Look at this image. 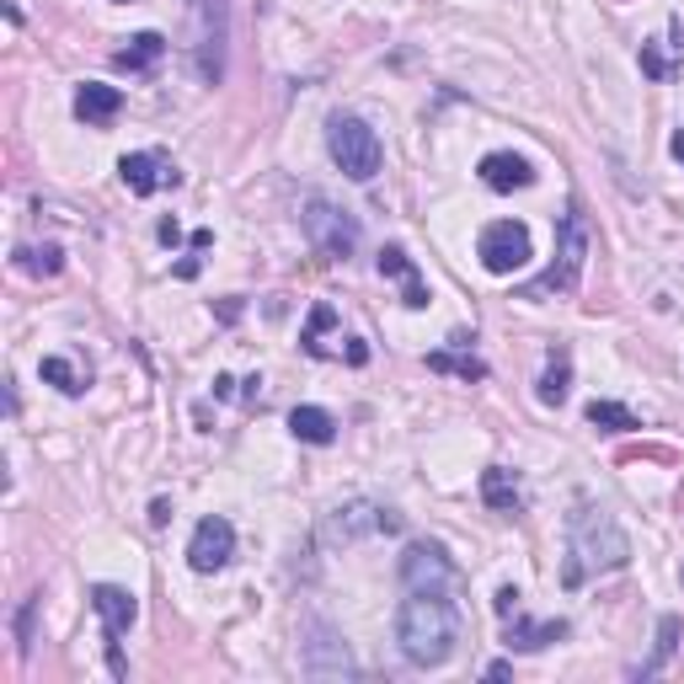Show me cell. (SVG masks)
Masks as SVG:
<instances>
[{
	"label": "cell",
	"mask_w": 684,
	"mask_h": 684,
	"mask_svg": "<svg viewBox=\"0 0 684 684\" xmlns=\"http://www.w3.org/2000/svg\"><path fill=\"white\" fill-rule=\"evenodd\" d=\"M465 636V615L455 605V594H438V588H407L401 599V615H396V642H401V658L412 669H438L455 658Z\"/></svg>",
	"instance_id": "6da1fadb"
},
{
	"label": "cell",
	"mask_w": 684,
	"mask_h": 684,
	"mask_svg": "<svg viewBox=\"0 0 684 684\" xmlns=\"http://www.w3.org/2000/svg\"><path fill=\"white\" fill-rule=\"evenodd\" d=\"M631 561V540L625 530L594 502H577L567 513V561H561V583L567 588H583L588 577H605V572H621Z\"/></svg>",
	"instance_id": "7a4b0ae2"
},
{
	"label": "cell",
	"mask_w": 684,
	"mask_h": 684,
	"mask_svg": "<svg viewBox=\"0 0 684 684\" xmlns=\"http://www.w3.org/2000/svg\"><path fill=\"white\" fill-rule=\"evenodd\" d=\"M326 150H332L337 172L353 177V183H370L374 172H380V134H374L364 119H353V113H332Z\"/></svg>",
	"instance_id": "3957f363"
},
{
	"label": "cell",
	"mask_w": 684,
	"mask_h": 684,
	"mask_svg": "<svg viewBox=\"0 0 684 684\" xmlns=\"http://www.w3.org/2000/svg\"><path fill=\"white\" fill-rule=\"evenodd\" d=\"M300 231H306V241L315 247V257H326V262H348L353 247H359V220L343 214V209H332L326 198H306Z\"/></svg>",
	"instance_id": "277c9868"
},
{
	"label": "cell",
	"mask_w": 684,
	"mask_h": 684,
	"mask_svg": "<svg viewBox=\"0 0 684 684\" xmlns=\"http://www.w3.org/2000/svg\"><path fill=\"white\" fill-rule=\"evenodd\" d=\"M588 247H594V236H588V220H583L577 209H567V214H561V231H557V262L546 268V278H540L530 295H546V289H572V284L583 278Z\"/></svg>",
	"instance_id": "5b68a950"
},
{
	"label": "cell",
	"mask_w": 684,
	"mask_h": 684,
	"mask_svg": "<svg viewBox=\"0 0 684 684\" xmlns=\"http://www.w3.org/2000/svg\"><path fill=\"white\" fill-rule=\"evenodd\" d=\"M401 583H407V588L455 594V588H460V567L449 561V551H444L438 540H412L407 557H401Z\"/></svg>",
	"instance_id": "8992f818"
},
{
	"label": "cell",
	"mask_w": 684,
	"mask_h": 684,
	"mask_svg": "<svg viewBox=\"0 0 684 684\" xmlns=\"http://www.w3.org/2000/svg\"><path fill=\"white\" fill-rule=\"evenodd\" d=\"M476 257H482V268L487 273H519L524 262H530V231L519 225V220H493L487 231H482V241H476Z\"/></svg>",
	"instance_id": "52a82bcc"
},
{
	"label": "cell",
	"mask_w": 684,
	"mask_h": 684,
	"mask_svg": "<svg viewBox=\"0 0 684 684\" xmlns=\"http://www.w3.org/2000/svg\"><path fill=\"white\" fill-rule=\"evenodd\" d=\"M91 610L102 615V631H108V663H113V674L124 680V652H119V642L128 636L139 605H134V594L119 588V583H97V588H91Z\"/></svg>",
	"instance_id": "ba28073f"
},
{
	"label": "cell",
	"mask_w": 684,
	"mask_h": 684,
	"mask_svg": "<svg viewBox=\"0 0 684 684\" xmlns=\"http://www.w3.org/2000/svg\"><path fill=\"white\" fill-rule=\"evenodd\" d=\"M396 530H401V513H390L380 502H348L326 519V540H343V546L370 540V535H396Z\"/></svg>",
	"instance_id": "9c48e42d"
},
{
	"label": "cell",
	"mask_w": 684,
	"mask_h": 684,
	"mask_svg": "<svg viewBox=\"0 0 684 684\" xmlns=\"http://www.w3.org/2000/svg\"><path fill=\"white\" fill-rule=\"evenodd\" d=\"M236 557V530H231V519H220V513H209V519H198V530H192V540H187V567L192 572H225Z\"/></svg>",
	"instance_id": "30bf717a"
},
{
	"label": "cell",
	"mask_w": 684,
	"mask_h": 684,
	"mask_svg": "<svg viewBox=\"0 0 684 684\" xmlns=\"http://www.w3.org/2000/svg\"><path fill=\"white\" fill-rule=\"evenodd\" d=\"M119 177H124V187L134 198H150V192H161V187L183 183L177 166H172L161 150H134V156H124V161H119Z\"/></svg>",
	"instance_id": "8fae6325"
},
{
	"label": "cell",
	"mask_w": 684,
	"mask_h": 684,
	"mask_svg": "<svg viewBox=\"0 0 684 684\" xmlns=\"http://www.w3.org/2000/svg\"><path fill=\"white\" fill-rule=\"evenodd\" d=\"M567 636V621H524V610L502 615V647L508 652H540Z\"/></svg>",
	"instance_id": "7c38bea8"
},
{
	"label": "cell",
	"mask_w": 684,
	"mask_h": 684,
	"mask_svg": "<svg viewBox=\"0 0 684 684\" xmlns=\"http://www.w3.org/2000/svg\"><path fill=\"white\" fill-rule=\"evenodd\" d=\"M306 674L311 680H353V658L332 631H315V642H306Z\"/></svg>",
	"instance_id": "4fadbf2b"
},
{
	"label": "cell",
	"mask_w": 684,
	"mask_h": 684,
	"mask_svg": "<svg viewBox=\"0 0 684 684\" xmlns=\"http://www.w3.org/2000/svg\"><path fill=\"white\" fill-rule=\"evenodd\" d=\"M119 108H124V91L119 86H102V80H86L80 91H75V119L91 128L113 124L119 119Z\"/></svg>",
	"instance_id": "5bb4252c"
},
{
	"label": "cell",
	"mask_w": 684,
	"mask_h": 684,
	"mask_svg": "<svg viewBox=\"0 0 684 684\" xmlns=\"http://www.w3.org/2000/svg\"><path fill=\"white\" fill-rule=\"evenodd\" d=\"M380 273L401 284V300H407V311H423V306H428V284L418 278V262H412L401 247H385V251H380Z\"/></svg>",
	"instance_id": "9a60e30c"
},
{
	"label": "cell",
	"mask_w": 684,
	"mask_h": 684,
	"mask_svg": "<svg viewBox=\"0 0 684 684\" xmlns=\"http://www.w3.org/2000/svg\"><path fill=\"white\" fill-rule=\"evenodd\" d=\"M482 183L493 192H513V187L535 183V166L524 156H513V150H493V156H482Z\"/></svg>",
	"instance_id": "2e32d148"
},
{
	"label": "cell",
	"mask_w": 684,
	"mask_h": 684,
	"mask_svg": "<svg viewBox=\"0 0 684 684\" xmlns=\"http://www.w3.org/2000/svg\"><path fill=\"white\" fill-rule=\"evenodd\" d=\"M482 502L498 508V513H519L524 493H519V482H513L508 465H487V471H482Z\"/></svg>",
	"instance_id": "e0dca14e"
},
{
	"label": "cell",
	"mask_w": 684,
	"mask_h": 684,
	"mask_svg": "<svg viewBox=\"0 0 684 684\" xmlns=\"http://www.w3.org/2000/svg\"><path fill=\"white\" fill-rule=\"evenodd\" d=\"M289 434L300 438V444H332L337 438V418L321 412V407H295L289 412Z\"/></svg>",
	"instance_id": "ac0fdd59"
},
{
	"label": "cell",
	"mask_w": 684,
	"mask_h": 684,
	"mask_svg": "<svg viewBox=\"0 0 684 684\" xmlns=\"http://www.w3.org/2000/svg\"><path fill=\"white\" fill-rule=\"evenodd\" d=\"M674 652H680V615H663V621H658V647H652V658H647V663H642L636 674H642V680L663 674Z\"/></svg>",
	"instance_id": "d6986e66"
},
{
	"label": "cell",
	"mask_w": 684,
	"mask_h": 684,
	"mask_svg": "<svg viewBox=\"0 0 684 684\" xmlns=\"http://www.w3.org/2000/svg\"><path fill=\"white\" fill-rule=\"evenodd\" d=\"M567 380H572V359H567V348H561V353H551V364L540 374V390H535V396H540L546 407H561V401H567Z\"/></svg>",
	"instance_id": "ffe728a7"
},
{
	"label": "cell",
	"mask_w": 684,
	"mask_h": 684,
	"mask_svg": "<svg viewBox=\"0 0 684 684\" xmlns=\"http://www.w3.org/2000/svg\"><path fill=\"white\" fill-rule=\"evenodd\" d=\"M588 423H594V428H605V434H631V428H642V423H636V412L621 407V401H588Z\"/></svg>",
	"instance_id": "44dd1931"
},
{
	"label": "cell",
	"mask_w": 684,
	"mask_h": 684,
	"mask_svg": "<svg viewBox=\"0 0 684 684\" xmlns=\"http://www.w3.org/2000/svg\"><path fill=\"white\" fill-rule=\"evenodd\" d=\"M161 54H166V38L161 33H139V38H128V49H119V64L124 70H150Z\"/></svg>",
	"instance_id": "7402d4cb"
},
{
	"label": "cell",
	"mask_w": 684,
	"mask_h": 684,
	"mask_svg": "<svg viewBox=\"0 0 684 684\" xmlns=\"http://www.w3.org/2000/svg\"><path fill=\"white\" fill-rule=\"evenodd\" d=\"M16 268L33 273V278H54V273L64 268V251L60 247H22L16 251Z\"/></svg>",
	"instance_id": "603a6c76"
},
{
	"label": "cell",
	"mask_w": 684,
	"mask_h": 684,
	"mask_svg": "<svg viewBox=\"0 0 684 684\" xmlns=\"http://www.w3.org/2000/svg\"><path fill=\"white\" fill-rule=\"evenodd\" d=\"M428 370H438V374H460V380H482L487 374V364L476 359V353H428Z\"/></svg>",
	"instance_id": "cb8c5ba5"
},
{
	"label": "cell",
	"mask_w": 684,
	"mask_h": 684,
	"mask_svg": "<svg viewBox=\"0 0 684 684\" xmlns=\"http://www.w3.org/2000/svg\"><path fill=\"white\" fill-rule=\"evenodd\" d=\"M38 370H43V380H49V385H60L64 396H80V390H86V374H75V364H70V359H60V353H49Z\"/></svg>",
	"instance_id": "d4e9b609"
},
{
	"label": "cell",
	"mask_w": 684,
	"mask_h": 684,
	"mask_svg": "<svg viewBox=\"0 0 684 684\" xmlns=\"http://www.w3.org/2000/svg\"><path fill=\"white\" fill-rule=\"evenodd\" d=\"M332 321H337V311H332V306H315L311 326H306V337H300V343H306V353H315V359H321V332H326Z\"/></svg>",
	"instance_id": "484cf974"
},
{
	"label": "cell",
	"mask_w": 684,
	"mask_h": 684,
	"mask_svg": "<svg viewBox=\"0 0 684 684\" xmlns=\"http://www.w3.org/2000/svg\"><path fill=\"white\" fill-rule=\"evenodd\" d=\"M642 70H647L652 80H663V75H669V64H663V54H658L652 43H642Z\"/></svg>",
	"instance_id": "4316f807"
},
{
	"label": "cell",
	"mask_w": 684,
	"mask_h": 684,
	"mask_svg": "<svg viewBox=\"0 0 684 684\" xmlns=\"http://www.w3.org/2000/svg\"><path fill=\"white\" fill-rule=\"evenodd\" d=\"M493 610H498V615H513V610H519V588H498Z\"/></svg>",
	"instance_id": "83f0119b"
},
{
	"label": "cell",
	"mask_w": 684,
	"mask_h": 684,
	"mask_svg": "<svg viewBox=\"0 0 684 684\" xmlns=\"http://www.w3.org/2000/svg\"><path fill=\"white\" fill-rule=\"evenodd\" d=\"M674 156H680V161H684V128H680V134H674Z\"/></svg>",
	"instance_id": "f1b7e54d"
}]
</instances>
